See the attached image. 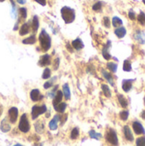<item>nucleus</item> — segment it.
<instances>
[{"label":"nucleus","instance_id":"obj_50","mask_svg":"<svg viewBox=\"0 0 145 146\" xmlns=\"http://www.w3.org/2000/svg\"><path fill=\"white\" fill-rule=\"evenodd\" d=\"M3 1H5V0H0V2H3Z\"/></svg>","mask_w":145,"mask_h":146},{"label":"nucleus","instance_id":"obj_23","mask_svg":"<svg viewBox=\"0 0 145 146\" xmlns=\"http://www.w3.org/2000/svg\"><path fill=\"white\" fill-rule=\"evenodd\" d=\"M22 43L24 44H33L36 43V37L34 35H31L30 37L25 38L22 40Z\"/></svg>","mask_w":145,"mask_h":146},{"label":"nucleus","instance_id":"obj_52","mask_svg":"<svg viewBox=\"0 0 145 146\" xmlns=\"http://www.w3.org/2000/svg\"><path fill=\"white\" fill-rule=\"evenodd\" d=\"M144 103H145V98H144Z\"/></svg>","mask_w":145,"mask_h":146},{"label":"nucleus","instance_id":"obj_4","mask_svg":"<svg viewBox=\"0 0 145 146\" xmlns=\"http://www.w3.org/2000/svg\"><path fill=\"white\" fill-rule=\"evenodd\" d=\"M46 111H47V108L44 104H43L42 106L34 105L32 109V120L37 119L40 115L44 114Z\"/></svg>","mask_w":145,"mask_h":146},{"label":"nucleus","instance_id":"obj_40","mask_svg":"<svg viewBox=\"0 0 145 146\" xmlns=\"http://www.w3.org/2000/svg\"><path fill=\"white\" fill-rule=\"evenodd\" d=\"M67 119H68V115H67V114H64L63 115L60 116V120H61L62 125H63V124L65 123V121H67Z\"/></svg>","mask_w":145,"mask_h":146},{"label":"nucleus","instance_id":"obj_10","mask_svg":"<svg viewBox=\"0 0 145 146\" xmlns=\"http://www.w3.org/2000/svg\"><path fill=\"white\" fill-rule=\"evenodd\" d=\"M60 121V115H56L54 116V118L50 121L49 123V127H50V129L54 131V130H56L57 129V123L58 121Z\"/></svg>","mask_w":145,"mask_h":146},{"label":"nucleus","instance_id":"obj_43","mask_svg":"<svg viewBox=\"0 0 145 146\" xmlns=\"http://www.w3.org/2000/svg\"><path fill=\"white\" fill-rule=\"evenodd\" d=\"M34 1H36L40 5H43V6L46 5V0H34Z\"/></svg>","mask_w":145,"mask_h":146},{"label":"nucleus","instance_id":"obj_2","mask_svg":"<svg viewBox=\"0 0 145 146\" xmlns=\"http://www.w3.org/2000/svg\"><path fill=\"white\" fill-rule=\"evenodd\" d=\"M61 14L63 21L67 24L72 23L75 20V11L70 7H67V6L63 7L61 9Z\"/></svg>","mask_w":145,"mask_h":146},{"label":"nucleus","instance_id":"obj_32","mask_svg":"<svg viewBox=\"0 0 145 146\" xmlns=\"http://www.w3.org/2000/svg\"><path fill=\"white\" fill-rule=\"evenodd\" d=\"M117 67H118L117 64L115 63V62H109V63L107 64V68H108L111 72H113V73H115V72H116Z\"/></svg>","mask_w":145,"mask_h":146},{"label":"nucleus","instance_id":"obj_1","mask_svg":"<svg viewBox=\"0 0 145 146\" xmlns=\"http://www.w3.org/2000/svg\"><path fill=\"white\" fill-rule=\"evenodd\" d=\"M38 40H39V44H40L42 50L47 51L50 49L51 38H50V36L47 33V32L44 29H43L42 32L40 33L39 37H38Z\"/></svg>","mask_w":145,"mask_h":146},{"label":"nucleus","instance_id":"obj_30","mask_svg":"<svg viewBox=\"0 0 145 146\" xmlns=\"http://www.w3.org/2000/svg\"><path fill=\"white\" fill-rule=\"evenodd\" d=\"M50 75H51V71L50 68H46L44 70V73L42 74V78L44 80H47V79H50Z\"/></svg>","mask_w":145,"mask_h":146},{"label":"nucleus","instance_id":"obj_18","mask_svg":"<svg viewBox=\"0 0 145 146\" xmlns=\"http://www.w3.org/2000/svg\"><path fill=\"white\" fill-rule=\"evenodd\" d=\"M132 80H124L123 81V84H122V88L125 92H129L132 87Z\"/></svg>","mask_w":145,"mask_h":146},{"label":"nucleus","instance_id":"obj_21","mask_svg":"<svg viewBox=\"0 0 145 146\" xmlns=\"http://www.w3.org/2000/svg\"><path fill=\"white\" fill-rule=\"evenodd\" d=\"M115 35L118 38H123L126 35V30L125 27H118L117 29H115Z\"/></svg>","mask_w":145,"mask_h":146},{"label":"nucleus","instance_id":"obj_6","mask_svg":"<svg viewBox=\"0 0 145 146\" xmlns=\"http://www.w3.org/2000/svg\"><path fill=\"white\" fill-rule=\"evenodd\" d=\"M18 118V110L15 107H12L9 110V119L11 123H15Z\"/></svg>","mask_w":145,"mask_h":146},{"label":"nucleus","instance_id":"obj_11","mask_svg":"<svg viewBox=\"0 0 145 146\" xmlns=\"http://www.w3.org/2000/svg\"><path fill=\"white\" fill-rule=\"evenodd\" d=\"M72 46L76 50H79L84 48V44H83V42H82V40L80 38H76L72 42Z\"/></svg>","mask_w":145,"mask_h":146},{"label":"nucleus","instance_id":"obj_25","mask_svg":"<svg viewBox=\"0 0 145 146\" xmlns=\"http://www.w3.org/2000/svg\"><path fill=\"white\" fill-rule=\"evenodd\" d=\"M118 100H119V103L121 104L122 108H127L128 102L123 95H118Z\"/></svg>","mask_w":145,"mask_h":146},{"label":"nucleus","instance_id":"obj_35","mask_svg":"<svg viewBox=\"0 0 145 146\" xmlns=\"http://www.w3.org/2000/svg\"><path fill=\"white\" fill-rule=\"evenodd\" d=\"M128 116H129V113H128V111H126V110L121 112V114H120V117L122 121H126L128 119Z\"/></svg>","mask_w":145,"mask_h":146},{"label":"nucleus","instance_id":"obj_44","mask_svg":"<svg viewBox=\"0 0 145 146\" xmlns=\"http://www.w3.org/2000/svg\"><path fill=\"white\" fill-rule=\"evenodd\" d=\"M66 47H67V49H68V50H69L70 52H73V48H72V46H71V45H69L68 44H67V45H66Z\"/></svg>","mask_w":145,"mask_h":146},{"label":"nucleus","instance_id":"obj_7","mask_svg":"<svg viewBox=\"0 0 145 146\" xmlns=\"http://www.w3.org/2000/svg\"><path fill=\"white\" fill-rule=\"evenodd\" d=\"M30 98H31L32 101H33V102H38V101L42 100L43 98H44V96L40 94L39 90H38V89H33V90L31 92V93H30Z\"/></svg>","mask_w":145,"mask_h":146},{"label":"nucleus","instance_id":"obj_49","mask_svg":"<svg viewBox=\"0 0 145 146\" xmlns=\"http://www.w3.org/2000/svg\"><path fill=\"white\" fill-rule=\"evenodd\" d=\"M14 146H23V145H20V144H17V145H14Z\"/></svg>","mask_w":145,"mask_h":146},{"label":"nucleus","instance_id":"obj_15","mask_svg":"<svg viewBox=\"0 0 145 146\" xmlns=\"http://www.w3.org/2000/svg\"><path fill=\"white\" fill-rule=\"evenodd\" d=\"M10 128H11L10 125L7 122V120L6 119L3 120L2 122H1V125H0V129L2 130V132L7 133V132L10 131Z\"/></svg>","mask_w":145,"mask_h":146},{"label":"nucleus","instance_id":"obj_26","mask_svg":"<svg viewBox=\"0 0 145 146\" xmlns=\"http://www.w3.org/2000/svg\"><path fill=\"white\" fill-rule=\"evenodd\" d=\"M102 90L103 92V94L107 97V98H110L111 97V92L109 87L107 85H102Z\"/></svg>","mask_w":145,"mask_h":146},{"label":"nucleus","instance_id":"obj_45","mask_svg":"<svg viewBox=\"0 0 145 146\" xmlns=\"http://www.w3.org/2000/svg\"><path fill=\"white\" fill-rule=\"evenodd\" d=\"M16 1L20 4H25L26 3V0H16Z\"/></svg>","mask_w":145,"mask_h":146},{"label":"nucleus","instance_id":"obj_19","mask_svg":"<svg viewBox=\"0 0 145 146\" xmlns=\"http://www.w3.org/2000/svg\"><path fill=\"white\" fill-rule=\"evenodd\" d=\"M67 108V104L66 103H60L57 105L54 106V109L56 110V111L59 112V113H64L65 110Z\"/></svg>","mask_w":145,"mask_h":146},{"label":"nucleus","instance_id":"obj_37","mask_svg":"<svg viewBox=\"0 0 145 146\" xmlns=\"http://www.w3.org/2000/svg\"><path fill=\"white\" fill-rule=\"evenodd\" d=\"M92 9H93V10H95V11H99V10H101V9H102V3H101V2L96 3L92 6Z\"/></svg>","mask_w":145,"mask_h":146},{"label":"nucleus","instance_id":"obj_38","mask_svg":"<svg viewBox=\"0 0 145 146\" xmlns=\"http://www.w3.org/2000/svg\"><path fill=\"white\" fill-rule=\"evenodd\" d=\"M56 80V78H54V79L52 80V81H47V82H45V83L44 84V89H49V88H50V87L53 86V81Z\"/></svg>","mask_w":145,"mask_h":146},{"label":"nucleus","instance_id":"obj_41","mask_svg":"<svg viewBox=\"0 0 145 146\" xmlns=\"http://www.w3.org/2000/svg\"><path fill=\"white\" fill-rule=\"evenodd\" d=\"M59 65H60V59H59V58H56V60H55V64H54V68L56 70V69L59 68Z\"/></svg>","mask_w":145,"mask_h":146},{"label":"nucleus","instance_id":"obj_5","mask_svg":"<svg viewBox=\"0 0 145 146\" xmlns=\"http://www.w3.org/2000/svg\"><path fill=\"white\" fill-rule=\"evenodd\" d=\"M105 139L106 140L113 145H118V138H117V134L115 133V130L113 129H109L107 133H106V135H105Z\"/></svg>","mask_w":145,"mask_h":146},{"label":"nucleus","instance_id":"obj_31","mask_svg":"<svg viewBox=\"0 0 145 146\" xmlns=\"http://www.w3.org/2000/svg\"><path fill=\"white\" fill-rule=\"evenodd\" d=\"M123 69H124V71H126V72H130V71L132 70V65H131V62H130L128 60H126V61L124 62Z\"/></svg>","mask_w":145,"mask_h":146},{"label":"nucleus","instance_id":"obj_29","mask_svg":"<svg viewBox=\"0 0 145 146\" xmlns=\"http://www.w3.org/2000/svg\"><path fill=\"white\" fill-rule=\"evenodd\" d=\"M89 135L91 139H100L102 138V135L100 133H96L94 130H91L89 132Z\"/></svg>","mask_w":145,"mask_h":146},{"label":"nucleus","instance_id":"obj_16","mask_svg":"<svg viewBox=\"0 0 145 146\" xmlns=\"http://www.w3.org/2000/svg\"><path fill=\"white\" fill-rule=\"evenodd\" d=\"M62 93L65 97V98L67 100H68L70 98V88H69V86L68 84H64L62 86Z\"/></svg>","mask_w":145,"mask_h":146},{"label":"nucleus","instance_id":"obj_27","mask_svg":"<svg viewBox=\"0 0 145 146\" xmlns=\"http://www.w3.org/2000/svg\"><path fill=\"white\" fill-rule=\"evenodd\" d=\"M79 129H78L77 127L73 128V129L72 130L71 135H70L71 139H76L79 138Z\"/></svg>","mask_w":145,"mask_h":146},{"label":"nucleus","instance_id":"obj_17","mask_svg":"<svg viewBox=\"0 0 145 146\" xmlns=\"http://www.w3.org/2000/svg\"><path fill=\"white\" fill-rule=\"evenodd\" d=\"M38 27H39V21H38V18L37 15L33 16V19H32V32L36 33L38 29Z\"/></svg>","mask_w":145,"mask_h":146},{"label":"nucleus","instance_id":"obj_42","mask_svg":"<svg viewBox=\"0 0 145 146\" xmlns=\"http://www.w3.org/2000/svg\"><path fill=\"white\" fill-rule=\"evenodd\" d=\"M128 15H129V18H130L131 20H132V21L136 19L135 13H134L133 11H130V12H129V14H128Z\"/></svg>","mask_w":145,"mask_h":146},{"label":"nucleus","instance_id":"obj_33","mask_svg":"<svg viewBox=\"0 0 145 146\" xmlns=\"http://www.w3.org/2000/svg\"><path fill=\"white\" fill-rule=\"evenodd\" d=\"M19 13H20V15H21V19L25 20L26 18V16H27V10H26V8H24V7L21 8L19 9Z\"/></svg>","mask_w":145,"mask_h":146},{"label":"nucleus","instance_id":"obj_3","mask_svg":"<svg viewBox=\"0 0 145 146\" xmlns=\"http://www.w3.org/2000/svg\"><path fill=\"white\" fill-rule=\"evenodd\" d=\"M19 130L24 133H27L30 130V123L29 121L27 119V115L26 114H23L20 119V122H19Z\"/></svg>","mask_w":145,"mask_h":146},{"label":"nucleus","instance_id":"obj_46","mask_svg":"<svg viewBox=\"0 0 145 146\" xmlns=\"http://www.w3.org/2000/svg\"><path fill=\"white\" fill-rule=\"evenodd\" d=\"M141 116H142V118L145 120V110H144L143 112H142V115H141Z\"/></svg>","mask_w":145,"mask_h":146},{"label":"nucleus","instance_id":"obj_22","mask_svg":"<svg viewBox=\"0 0 145 146\" xmlns=\"http://www.w3.org/2000/svg\"><path fill=\"white\" fill-rule=\"evenodd\" d=\"M103 77L107 80V81H108L111 86H114V85H115V84H114L113 76H112L109 72H107V71H105V70H103Z\"/></svg>","mask_w":145,"mask_h":146},{"label":"nucleus","instance_id":"obj_24","mask_svg":"<svg viewBox=\"0 0 145 146\" xmlns=\"http://www.w3.org/2000/svg\"><path fill=\"white\" fill-rule=\"evenodd\" d=\"M108 45H106L103 49V56L104 57V59L106 60H109L111 58V55L109 53V47L110 45V42H108Z\"/></svg>","mask_w":145,"mask_h":146},{"label":"nucleus","instance_id":"obj_13","mask_svg":"<svg viewBox=\"0 0 145 146\" xmlns=\"http://www.w3.org/2000/svg\"><path fill=\"white\" fill-rule=\"evenodd\" d=\"M62 97H63V93L62 91H57L56 94L54 97V100H53V106L57 105L58 104H60L62 100Z\"/></svg>","mask_w":145,"mask_h":146},{"label":"nucleus","instance_id":"obj_51","mask_svg":"<svg viewBox=\"0 0 145 146\" xmlns=\"http://www.w3.org/2000/svg\"><path fill=\"white\" fill-rule=\"evenodd\" d=\"M143 2H144V3L145 4V0H143Z\"/></svg>","mask_w":145,"mask_h":146},{"label":"nucleus","instance_id":"obj_8","mask_svg":"<svg viewBox=\"0 0 145 146\" xmlns=\"http://www.w3.org/2000/svg\"><path fill=\"white\" fill-rule=\"evenodd\" d=\"M51 63V59H50V56L48 54H45L44 56H42L38 61V65L41 67H45L47 65H50Z\"/></svg>","mask_w":145,"mask_h":146},{"label":"nucleus","instance_id":"obj_48","mask_svg":"<svg viewBox=\"0 0 145 146\" xmlns=\"http://www.w3.org/2000/svg\"><path fill=\"white\" fill-rule=\"evenodd\" d=\"M34 146H43V145H42V144H39V145H37V144H35V145H34Z\"/></svg>","mask_w":145,"mask_h":146},{"label":"nucleus","instance_id":"obj_20","mask_svg":"<svg viewBox=\"0 0 145 146\" xmlns=\"http://www.w3.org/2000/svg\"><path fill=\"white\" fill-rule=\"evenodd\" d=\"M34 127H35V130H36L37 133H42L44 132V125L43 121H37V122L35 123Z\"/></svg>","mask_w":145,"mask_h":146},{"label":"nucleus","instance_id":"obj_47","mask_svg":"<svg viewBox=\"0 0 145 146\" xmlns=\"http://www.w3.org/2000/svg\"><path fill=\"white\" fill-rule=\"evenodd\" d=\"M2 113H3V107H2V105L0 104V115H2Z\"/></svg>","mask_w":145,"mask_h":146},{"label":"nucleus","instance_id":"obj_39","mask_svg":"<svg viewBox=\"0 0 145 146\" xmlns=\"http://www.w3.org/2000/svg\"><path fill=\"white\" fill-rule=\"evenodd\" d=\"M103 25L106 27H110V20L109 17H104L103 18Z\"/></svg>","mask_w":145,"mask_h":146},{"label":"nucleus","instance_id":"obj_36","mask_svg":"<svg viewBox=\"0 0 145 146\" xmlns=\"http://www.w3.org/2000/svg\"><path fill=\"white\" fill-rule=\"evenodd\" d=\"M137 146H145V138L142 137V138H138L137 139Z\"/></svg>","mask_w":145,"mask_h":146},{"label":"nucleus","instance_id":"obj_28","mask_svg":"<svg viewBox=\"0 0 145 146\" xmlns=\"http://www.w3.org/2000/svg\"><path fill=\"white\" fill-rule=\"evenodd\" d=\"M112 23H113V26L115 27H118L122 25V21L119 18V17H116L115 16L112 20Z\"/></svg>","mask_w":145,"mask_h":146},{"label":"nucleus","instance_id":"obj_9","mask_svg":"<svg viewBox=\"0 0 145 146\" xmlns=\"http://www.w3.org/2000/svg\"><path fill=\"white\" fill-rule=\"evenodd\" d=\"M132 127H133V130L135 132L136 134H144L145 131L144 127L141 125V123H139L138 121H134L132 123Z\"/></svg>","mask_w":145,"mask_h":146},{"label":"nucleus","instance_id":"obj_12","mask_svg":"<svg viewBox=\"0 0 145 146\" xmlns=\"http://www.w3.org/2000/svg\"><path fill=\"white\" fill-rule=\"evenodd\" d=\"M29 32H30V25L28 23H24L20 27L19 33H20L21 36H24V35H26Z\"/></svg>","mask_w":145,"mask_h":146},{"label":"nucleus","instance_id":"obj_34","mask_svg":"<svg viewBox=\"0 0 145 146\" xmlns=\"http://www.w3.org/2000/svg\"><path fill=\"white\" fill-rule=\"evenodd\" d=\"M138 21L141 25H144L145 24V14L144 12H141L138 16Z\"/></svg>","mask_w":145,"mask_h":146},{"label":"nucleus","instance_id":"obj_14","mask_svg":"<svg viewBox=\"0 0 145 146\" xmlns=\"http://www.w3.org/2000/svg\"><path fill=\"white\" fill-rule=\"evenodd\" d=\"M124 133H125V137L128 141H132L133 140V135L132 133L131 129L129 128L128 126H125L124 127Z\"/></svg>","mask_w":145,"mask_h":146}]
</instances>
